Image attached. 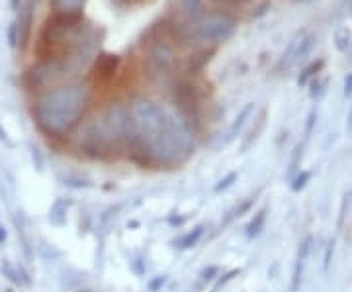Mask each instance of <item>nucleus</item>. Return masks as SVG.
Returning a JSON list of instances; mask_svg holds the SVG:
<instances>
[{"label": "nucleus", "instance_id": "1", "mask_svg": "<svg viewBox=\"0 0 352 292\" xmlns=\"http://www.w3.org/2000/svg\"><path fill=\"white\" fill-rule=\"evenodd\" d=\"M88 102V90L80 85H65L39 96L34 108L38 126L50 136H63L80 120Z\"/></svg>", "mask_w": 352, "mask_h": 292}, {"label": "nucleus", "instance_id": "2", "mask_svg": "<svg viewBox=\"0 0 352 292\" xmlns=\"http://www.w3.org/2000/svg\"><path fill=\"white\" fill-rule=\"evenodd\" d=\"M237 30L233 18L223 12L201 14L198 20H192L180 28L178 38L182 41H204V43H223Z\"/></svg>", "mask_w": 352, "mask_h": 292}, {"label": "nucleus", "instance_id": "3", "mask_svg": "<svg viewBox=\"0 0 352 292\" xmlns=\"http://www.w3.org/2000/svg\"><path fill=\"white\" fill-rule=\"evenodd\" d=\"M145 69H147V76L157 85H164L175 69V53L173 50L164 43L159 41L155 43L145 59Z\"/></svg>", "mask_w": 352, "mask_h": 292}, {"label": "nucleus", "instance_id": "4", "mask_svg": "<svg viewBox=\"0 0 352 292\" xmlns=\"http://www.w3.org/2000/svg\"><path fill=\"white\" fill-rule=\"evenodd\" d=\"M176 10L178 14H182L184 18L192 20H198L201 14H204V2L201 0H175Z\"/></svg>", "mask_w": 352, "mask_h": 292}, {"label": "nucleus", "instance_id": "5", "mask_svg": "<svg viewBox=\"0 0 352 292\" xmlns=\"http://www.w3.org/2000/svg\"><path fill=\"white\" fill-rule=\"evenodd\" d=\"M87 0H51V6L57 14H78Z\"/></svg>", "mask_w": 352, "mask_h": 292}, {"label": "nucleus", "instance_id": "6", "mask_svg": "<svg viewBox=\"0 0 352 292\" xmlns=\"http://www.w3.org/2000/svg\"><path fill=\"white\" fill-rule=\"evenodd\" d=\"M251 112H252V104H247V106L241 110V114L237 116V120L233 122V126L229 127V132H227V141H231L237 138V134L241 132V127L245 126V120L249 118V114H251Z\"/></svg>", "mask_w": 352, "mask_h": 292}, {"label": "nucleus", "instance_id": "7", "mask_svg": "<svg viewBox=\"0 0 352 292\" xmlns=\"http://www.w3.org/2000/svg\"><path fill=\"white\" fill-rule=\"evenodd\" d=\"M208 61H210V53H208V51H201L198 55H194L188 61V73H194V71L201 69Z\"/></svg>", "mask_w": 352, "mask_h": 292}, {"label": "nucleus", "instance_id": "8", "mask_svg": "<svg viewBox=\"0 0 352 292\" xmlns=\"http://www.w3.org/2000/svg\"><path fill=\"white\" fill-rule=\"evenodd\" d=\"M201 231H204V228H196V231H194V233L184 236V238H182V242H180V247H184V249H186V247H192L194 243L198 242V238L201 236Z\"/></svg>", "mask_w": 352, "mask_h": 292}, {"label": "nucleus", "instance_id": "9", "mask_svg": "<svg viewBox=\"0 0 352 292\" xmlns=\"http://www.w3.org/2000/svg\"><path fill=\"white\" fill-rule=\"evenodd\" d=\"M235 178H237V175H235V173H231V175H229V177L226 178V180H221V185H217V187H215V191H221V189H227V187L231 185V180H235Z\"/></svg>", "mask_w": 352, "mask_h": 292}, {"label": "nucleus", "instance_id": "10", "mask_svg": "<svg viewBox=\"0 0 352 292\" xmlns=\"http://www.w3.org/2000/svg\"><path fill=\"white\" fill-rule=\"evenodd\" d=\"M6 242V231H4V228H0V243Z\"/></svg>", "mask_w": 352, "mask_h": 292}]
</instances>
